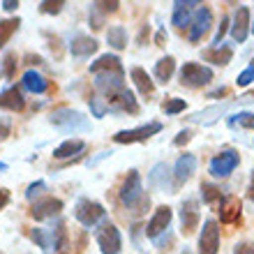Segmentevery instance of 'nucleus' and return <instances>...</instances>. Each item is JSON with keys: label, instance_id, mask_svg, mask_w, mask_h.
I'll use <instances>...</instances> for the list:
<instances>
[{"label": "nucleus", "instance_id": "nucleus-16", "mask_svg": "<svg viewBox=\"0 0 254 254\" xmlns=\"http://www.w3.org/2000/svg\"><path fill=\"white\" fill-rule=\"evenodd\" d=\"M194 169H196V157H194L192 153H183L181 157H178V162H176V167H174L176 183H188L190 178H192Z\"/></svg>", "mask_w": 254, "mask_h": 254}, {"label": "nucleus", "instance_id": "nucleus-31", "mask_svg": "<svg viewBox=\"0 0 254 254\" xmlns=\"http://www.w3.org/2000/svg\"><path fill=\"white\" fill-rule=\"evenodd\" d=\"M201 196H203V203H208V206H217V203H222V192L220 188H215V185H210V183H203L201 185Z\"/></svg>", "mask_w": 254, "mask_h": 254}, {"label": "nucleus", "instance_id": "nucleus-14", "mask_svg": "<svg viewBox=\"0 0 254 254\" xmlns=\"http://www.w3.org/2000/svg\"><path fill=\"white\" fill-rule=\"evenodd\" d=\"M199 224V203L194 199H188L183 201L181 206V227L185 234H192L194 229Z\"/></svg>", "mask_w": 254, "mask_h": 254}, {"label": "nucleus", "instance_id": "nucleus-5", "mask_svg": "<svg viewBox=\"0 0 254 254\" xmlns=\"http://www.w3.org/2000/svg\"><path fill=\"white\" fill-rule=\"evenodd\" d=\"M97 245H100L102 254H121L123 250V238H121V231L116 224L111 222H104L100 229H97Z\"/></svg>", "mask_w": 254, "mask_h": 254}, {"label": "nucleus", "instance_id": "nucleus-49", "mask_svg": "<svg viewBox=\"0 0 254 254\" xmlns=\"http://www.w3.org/2000/svg\"><path fill=\"white\" fill-rule=\"evenodd\" d=\"M183 254H190V252H188V250H183Z\"/></svg>", "mask_w": 254, "mask_h": 254}, {"label": "nucleus", "instance_id": "nucleus-12", "mask_svg": "<svg viewBox=\"0 0 254 254\" xmlns=\"http://www.w3.org/2000/svg\"><path fill=\"white\" fill-rule=\"evenodd\" d=\"M210 26H213V12H210V7L201 5L199 12L194 14L192 26H190V42H199L210 30Z\"/></svg>", "mask_w": 254, "mask_h": 254}, {"label": "nucleus", "instance_id": "nucleus-45", "mask_svg": "<svg viewBox=\"0 0 254 254\" xmlns=\"http://www.w3.org/2000/svg\"><path fill=\"white\" fill-rule=\"evenodd\" d=\"M155 42H157V44H164V42H167V33H164V30H160V33H157V37H155Z\"/></svg>", "mask_w": 254, "mask_h": 254}, {"label": "nucleus", "instance_id": "nucleus-22", "mask_svg": "<svg viewBox=\"0 0 254 254\" xmlns=\"http://www.w3.org/2000/svg\"><path fill=\"white\" fill-rule=\"evenodd\" d=\"M194 7H201L199 2H176L174 5V16H171V23L176 28H188L190 23V14H192Z\"/></svg>", "mask_w": 254, "mask_h": 254}, {"label": "nucleus", "instance_id": "nucleus-47", "mask_svg": "<svg viewBox=\"0 0 254 254\" xmlns=\"http://www.w3.org/2000/svg\"><path fill=\"white\" fill-rule=\"evenodd\" d=\"M7 134H9V127H7V125H2V123H0V139H5Z\"/></svg>", "mask_w": 254, "mask_h": 254}, {"label": "nucleus", "instance_id": "nucleus-20", "mask_svg": "<svg viewBox=\"0 0 254 254\" xmlns=\"http://www.w3.org/2000/svg\"><path fill=\"white\" fill-rule=\"evenodd\" d=\"M234 58V49L227 47V44H220V47H210L203 51V61L213 63V65H229Z\"/></svg>", "mask_w": 254, "mask_h": 254}, {"label": "nucleus", "instance_id": "nucleus-37", "mask_svg": "<svg viewBox=\"0 0 254 254\" xmlns=\"http://www.w3.org/2000/svg\"><path fill=\"white\" fill-rule=\"evenodd\" d=\"M44 190H47V183H42V181L33 183V185H30V188L26 190V199H28V201H33L35 196H40V194L44 192Z\"/></svg>", "mask_w": 254, "mask_h": 254}, {"label": "nucleus", "instance_id": "nucleus-9", "mask_svg": "<svg viewBox=\"0 0 254 254\" xmlns=\"http://www.w3.org/2000/svg\"><path fill=\"white\" fill-rule=\"evenodd\" d=\"M220 250V227L215 220H206L199 236V254H217Z\"/></svg>", "mask_w": 254, "mask_h": 254}, {"label": "nucleus", "instance_id": "nucleus-36", "mask_svg": "<svg viewBox=\"0 0 254 254\" xmlns=\"http://www.w3.org/2000/svg\"><path fill=\"white\" fill-rule=\"evenodd\" d=\"M88 104H90V111H93L95 118H102V116L109 111V107H104V104H102L97 97H90V100H88Z\"/></svg>", "mask_w": 254, "mask_h": 254}, {"label": "nucleus", "instance_id": "nucleus-40", "mask_svg": "<svg viewBox=\"0 0 254 254\" xmlns=\"http://www.w3.org/2000/svg\"><path fill=\"white\" fill-rule=\"evenodd\" d=\"M234 254H254V243H238Z\"/></svg>", "mask_w": 254, "mask_h": 254}, {"label": "nucleus", "instance_id": "nucleus-42", "mask_svg": "<svg viewBox=\"0 0 254 254\" xmlns=\"http://www.w3.org/2000/svg\"><path fill=\"white\" fill-rule=\"evenodd\" d=\"M7 203H9V192H7L5 188H0V210H2Z\"/></svg>", "mask_w": 254, "mask_h": 254}, {"label": "nucleus", "instance_id": "nucleus-13", "mask_svg": "<svg viewBox=\"0 0 254 254\" xmlns=\"http://www.w3.org/2000/svg\"><path fill=\"white\" fill-rule=\"evenodd\" d=\"M231 35H234V40L238 42V44H243V42L248 40V35H250V9L245 5H238V9H236Z\"/></svg>", "mask_w": 254, "mask_h": 254}, {"label": "nucleus", "instance_id": "nucleus-41", "mask_svg": "<svg viewBox=\"0 0 254 254\" xmlns=\"http://www.w3.org/2000/svg\"><path fill=\"white\" fill-rule=\"evenodd\" d=\"M190 139H192V132H190V129H183V132H178V136L174 139V146H183V143H188Z\"/></svg>", "mask_w": 254, "mask_h": 254}, {"label": "nucleus", "instance_id": "nucleus-43", "mask_svg": "<svg viewBox=\"0 0 254 254\" xmlns=\"http://www.w3.org/2000/svg\"><path fill=\"white\" fill-rule=\"evenodd\" d=\"M227 95V88H217L213 93H208V100H215V97H224Z\"/></svg>", "mask_w": 254, "mask_h": 254}, {"label": "nucleus", "instance_id": "nucleus-30", "mask_svg": "<svg viewBox=\"0 0 254 254\" xmlns=\"http://www.w3.org/2000/svg\"><path fill=\"white\" fill-rule=\"evenodd\" d=\"M229 127H243V129H254V114L252 111H238L229 116Z\"/></svg>", "mask_w": 254, "mask_h": 254}, {"label": "nucleus", "instance_id": "nucleus-28", "mask_svg": "<svg viewBox=\"0 0 254 254\" xmlns=\"http://www.w3.org/2000/svg\"><path fill=\"white\" fill-rule=\"evenodd\" d=\"M107 40L109 44L116 49V51H123V49L127 47V33L123 26H111L107 30Z\"/></svg>", "mask_w": 254, "mask_h": 254}, {"label": "nucleus", "instance_id": "nucleus-46", "mask_svg": "<svg viewBox=\"0 0 254 254\" xmlns=\"http://www.w3.org/2000/svg\"><path fill=\"white\" fill-rule=\"evenodd\" d=\"M250 201H254V171H252V181H250V190H248Z\"/></svg>", "mask_w": 254, "mask_h": 254}, {"label": "nucleus", "instance_id": "nucleus-4", "mask_svg": "<svg viewBox=\"0 0 254 254\" xmlns=\"http://www.w3.org/2000/svg\"><path fill=\"white\" fill-rule=\"evenodd\" d=\"M213 81V69L199 63H185L181 69V83L188 88H201Z\"/></svg>", "mask_w": 254, "mask_h": 254}, {"label": "nucleus", "instance_id": "nucleus-1", "mask_svg": "<svg viewBox=\"0 0 254 254\" xmlns=\"http://www.w3.org/2000/svg\"><path fill=\"white\" fill-rule=\"evenodd\" d=\"M90 74L95 76V88L107 97H114L116 93L125 90V69L118 56L104 54L90 65Z\"/></svg>", "mask_w": 254, "mask_h": 254}, {"label": "nucleus", "instance_id": "nucleus-29", "mask_svg": "<svg viewBox=\"0 0 254 254\" xmlns=\"http://www.w3.org/2000/svg\"><path fill=\"white\" fill-rule=\"evenodd\" d=\"M19 26H21L19 16H16V19H2L0 21V49L5 47L7 42H9V37L19 30Z\"/></svg>", "mask_w": 254, "mask_h": 254}, {"label": "nucleus", "instance_id": "nucleus-21", "mask_svg": "<svg viewBox=\"0 0 254 254\" xmlns=\"http://www.w3.org/2000/svg\"><path fill=\"white\" fill-rule=\"evenodd\" d=\"M21 83H23V88H26V90H30L33 95H44L49 90L47 79H44L40 72H35V69H28V72L23 74Z\"/></svg>", "mask_w": 254, "mask_h": 254}, {"label": "nucleus", "instance_id": "nucleus-17", "mask_svg": "<svg viewBox=\"0 0 254 254\" xmlns=\"http://www.w3.org/2000/svg\"><path fill=\"white\" fill-rule=\"evenodd\" d=\"M241 201L236 199V196H227V199H222L220 203V222L222 224H234V222L241 220Z\"/></svg>", "mask_w": 254, "mask_h": 254}, {"label": "nucleus", "instance_id": "nucleus-6", "mask_svg": "<svg viewBox=\"0 0 254 254\" xmlns=\"http://www.w3.org/2000/svg\"><path fill=\"white\" fill-rule=\"evenodd\" d=\"M74 215H76V220H79L83 227L90 229V227H95L97 222H102L104 217H107V210H104V206H102V203H97V201L81 199L79 203H76Z\"/></svg>", "mask_w": 254, "mask_h": 254}, {"label": "nucleus", "instance_id": "nucleus-2", "mask_svg": "<svg viewBox=\"0 0 254 254\" xmlns=\"http://www.w3.org/2000/svg\"><path fill=\"white\" fill-rule=\"evenodd\" d=\"M51 123L61 132H88L90 129V121L74 109H56L51 116Z\"/></svg>", "mask_w": 254, "mask_h": 254}, {"label": "nucleus", "instance_id": "nucleus-48", "mask_svg": "<svg viewBox=\"0 0 254 254\" xmlns=\"http://www.w3.org/2000/svg\"><path fill=\"white\" fill-rule=\"evenodd\" d=\"M5 169H7V164H5V162H0V174H2Z\"/></svg>", "mask_w": 254, "mask_h": 254}, {"label": "nucleus", "instance_id": "nucleus-39", "mask_svg": "<svg viewBox=\"0 0 254 254\" xmlns=\"http://www.w3.org/2000/svg\"><path fill=\"white\" fill-rule=\"evenodd\" d=\"M227 26H229V19L224 16V19L220 21V28H217V35H215L213 47H220V44H222V37H224V33H227Z\"/></svg>", "mask_w": 254, "mask_h": 254}, {"label": "nucleus", "instance_id": "nucleus-7", "mask_svg": "<svg viewBox=\"0 0 254 254\" xmlns=\"http://www.w3.org/2000/svg\"><path fill=\"white\" fill-rule=\"evenodd\" d=\"M238 162H241V155L229 148V150H222V153H217L213 160H210L208 171H210V176H215V178H227V176L238 167Z\"/></svg>", "mask_w": 254, "mask_h": 254}, {"label": "nucleus", "instance_id": "nucleus-23", "mask_svg": "<svg viewBox=\"0 0 254 254\" xmlns=\"http://www.w3.org/2000/svg\"><path fill=\"white\" fill-rule=\"evenodd\" d=\"M83 148H86V143L81 139H67L54 150V157L56 160H67V157H72V155H79Z\"/></svg>", "mask_w": 254, "mask_h": 254}, {"label": "nucleus", "instance_id": "nucleus-32", "mask_svg": "<svg viewBox=\"0 0 254 254\" xmlns=\"http://www.w3.org/2000/svg\"><path fill=\"white\" fill-rule=\"evenodd\" d=\"M185 107H188V102H185V100L171 97V100H167L164 104H162V111H164L167 116H174V114H181V111H185Z\"/></svg>", "mask_w": 254, "mask_h": 254}, {"label": "nucleus", "instance_id": "nucleus-15", "mask_svg": "<svg viewBox=\"0 0 254 254\" xmlns=\"http://www.w3.org/2000/svg\"><path fill=\"white\" fill-rule=\"evenodd\" d=\"M109 107L114 109V111H127V114H136L139 111V104L134 100V93L132 90H121V93H116L114 97H109Z\"/></svg>", "mask_w": 254, "mask_h": 254}, {"label": "nucleus", "instance_id": "nucleus-3", "mask_svg": "<svg viewBox=\"0 0 254 254\" xmlns=\"http://www.w3.org/2000/svg\"><path fill=\"white\" fill-rule=\"evenodd\" d=\"M121 201H123V206L129 208V210H136V208L143 206V203L148 206V199H143V188H141L139 171H129V174H127V178L123 181Z\"/></svg>", "mask_w": 254, "mask_h": 254}, {"label": "nucleus", "instance_id": "nucleus-19", "mask_svg": "<svg viewBox=\"0 0 254 254\" xmlns=\"http://www.w3.org/2000/svg\"><path fill=\"white\" fill-rule=\"evenodd\" d=\"M0 109H7V111H23L26 109V100H23L19 88H7L0 93Z\"/></svg>", "mask_w": 254, "mask_h": 254}, {"label": "nucleus", "instance_id": "nucleus-25", "mask_svg": "<svg viewBox=\"0 0 254 254\" xmlns=\"http://www.w3.org/2000/svg\"><path fill=\"white\" fill-rule=\"evenodd\" d=\"M129 74H132L134 86H136V90H139L141 95H150V93L155 90V83L150 81V76H148L146 69H141V67H134Z\"/></svg>", "mask_w": 254, "mask_h": 254}, {"label": "nucleus", "instance_id": "nucleus-38", "mask_svg": "<svg viewBox=\"0 0 254 254\" xmlns=\"http://www.w3.org/2000/svg\"><path fill=\"white\" fill-rule=\"evenodd\" d=\"M93 7L102 14H109V12H116V9L121 7V2H116V0H111V2H95Z\"/></svg>", "mask_w": 254, "mask_h": 254}, {"label": "nucleus", "instance_id": "nucleus-26", "mask_svg": "<svg viewBox=\"0 0 254 254\" xmlns=\"http://www.w3.org/2000/svg\"><path fill=\"white\" fill-rule=\"evenodd\" d=\"M174 72H176V61L171 56H164V58L157 61V65H155V76H157L162 83H167V81L174 76Z\"/></svg>", "mask_w": 254, "mask_h": 254}, {"label": "nucleus", "instance_id": "nucleus-33", "mask_svg": "<svg viewBox=\"0 0 254 254\" xmlns=\"http://www.w3.org/2000/svg\"><path fill=\"white\" fill-rule=\"evenodd\" d=\"M252 81H254V61L250 63L248 69H243V72L238 74V79H236V83H238L241 88H245V86H250Z\"/></svg>", "mask_w": 254, "mask_h": 254}, {"label": "nucleus", "instance_id": "nucleus-24", "mask_svg": "<svg viewBox=\"0 0 254 254\" xmlns=\"http://www.w3.org/2000/svg\"><path fill=\"white\" fill-rule=\"evenodd\" d=\"M30 238H33L37 245H40L44 252H51L56 250V236H54V229H30Z\"/></svg>", "mask_w": 254, "mask_h": 254}, {"label": "nucleus", "instance_id": "nucleus-44", "mask_svg": "<svg viewBox=\"0 0 254 254\" xmlns=\"http://www.w3.org/2000/svg\"><path fill=\"white\" fill-rule=\"evenodd\" d=\"M16 7H19V2H14V0H5V2H2V9H5V12H14Z\"/></svg>", "mask_w": 254, "mask_h": 254}, {"label": "nucleus", "instance_id": "nucleus-10", "mask_svg": "<svg viewBox=\"0 0 254 254\" xmlns=\"http://www.w3.org/2000/svg\"><path fill=\"white\" fill-rule=\"evenodd\" d=\"M61 210H63V201L61 199L44 196V199L33 201V206H30V217L37 220V222H42V220H49V217L61 215Z\"/></svg>", "mask_w": 254, "mask_h": 254}, {"label": "nucleus", "instance_id": "nucleus-11", "mask_svg": "<svg viewBox=\"0 0 254 254\" xmlns=\"http://www.w3.org/2000/svg\"><path fill=\"white\" fill-rule=\"evenodd\" d=\"M169 224H171V208L160 206L157 210H155L153 217H150V222H148L146 236L148 238H153V241H157V238L169 229Z\"/></svg>", "mask_w": 254, "mask_h": 254}, {"label": "nucleus", "instance_id": "nucleus-18", "mask_svg": "<svg viewBox=\"0 0 254 254\" xmlns=\"http://www.w3.org/2000/svg\"><path fill=\"white\" fill-rule=\"evenodd\" d=\"M97 42L93 40V37H88V35H76L72 40V44H69V51H72V56H76V58H88L90 54H95L97 51Z\"/></svg>", "mask_w": 254, "mask_h": 254}, {"label": "nucleus", "instance_id": "nucleus-50", "mask_svg": "<svg viewBox=\"0 0 254 254\" xmlns=\"http://www.w3.org/2000/svg\"><path fill=\"white\" fill-rule=\"evenodd\" d=\"M252 33H254V23H252Z\"/></svg>", "mask_w": 254, "mask_h": 254}, {"label": "nucleus", "instance_id": "nucleus-8", "mask_svg": "<svg viewBox=\"0 0 254 254\" xmlns=\"http://www.w3.org/2000/svg\"><path fill=\"white\" fill-rule=\"evenodd\" d=\"M162 129V123H148V125L134 127V129H123L114 134L116 143H136V141H146Z\"/></svg>", "mask_w": 254, "mask_h": 254}, {"label": "nucleus", "instance_id": "nucleus-34", "mask_svg": "<svg viewBox=\"0 0 254 254\" xmlns=\"http://www.w3.org/2000/svg\"><path fill=\"white\" fill-rule=\"evenodd\" d=\"M2 63H5V76H7V79H14V74H16V56H14V54H5Z\"/></svg>", "mask_w": 254, "mask_h": 254}, {"label": "nucleus", "instance_id": "nucleus-27", "mask_svg": "<svg viewBox=\"0 0 254 254\" xmlns=\"http://www.w3.org/2000/svg\"><path fill=\"white\" fill-rule=\"evenodd\" d=\"M148 181H150V185L153 188H169V169L167 164H155L153 171H150V176H148Z\"/></svg>", "mask_w": 254, "mask_h": 254}, {"label": "nucleus", "instance_id": "nucleus-35", "mask_svg": "<svg viewBox=\"0 0 254 254\" xmlns=\"http://www.w3.org/2000/svg\"><path fill=\"white\" fill-rule=\"evenodd\" d=\"M63 7H65V2H63V0H56V2H42L40 12L42 14H58Z\"/></svg>", "mask_w": 254, "mask_h": 254}]
</instances>
